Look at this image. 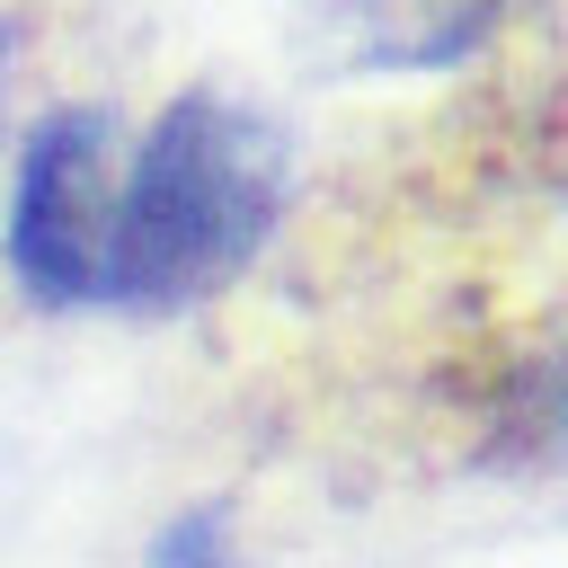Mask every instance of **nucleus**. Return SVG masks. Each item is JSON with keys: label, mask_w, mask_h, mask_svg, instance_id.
Listing matches in <instances>:
<instances>
[{"label": "nucleus", "mask_w": 568, "mask_h": 568, "mask_svg": "<svg viewBox=\"0 0 568 568\" xmlns=\"http://www.w3.org/2000/svg\"><path fill=\"white\" fill-rule=\"evenodd\" d=\"M515 417H524L532 435L568 444V346H550V355H532V364L515 373Z\"/></svg>", "instance_id": "4"}, {"label": "nucleus", "mask_w": 568, "mask_h": 568, "mask_svg": "<svg viewBox=\"0 0 568 568\" xmlns=\"http://www.w3.org/2000/svg\"><path fill=\"white\" fill-rule=\"evenodd\" d=\"M0 80H9V36H0Z\"/></svg>", "instance_id": "5"}, {"label": "nucleus", "mask_w": 568, "mask_h": 568, "mask_svg": "<svg viewBox=\"0 0 568 568\" xmlns=\"http://www.w3.org/2000/svg\"><path fill=\"white\" fill-rule=\"evenodd\" d=\"M515 0H320V18L337 27V44L373 71H435L462 62L470 44L497 36Z\"/></svg>", "instance_id": "3"}, {"label": "nucleus", "mask_w": 568, "mask_h": 568, "mask_svg": "<svg viewBox=\"0 0 568 568\" xmlns=\"http://www.w3.org/2000/svg\"><path fill=\"white\" fill-rule=\"evenodd\" d=\"M275 204H284V142L222 89H186L178 106H160L151 142L115 186L98 302L169 311L222 293L275 231Z\"/></svg>", "instance_id": "1"}, {"label": "nucleus", "mask_w": 568, "mask_h": 568, "mask_svg": "<svg viewBox=\"0 0 568 568\" xmlns=\"http://www.w3.org/2000/svg\"><path fill=\"white\" fill-rule=\"evenodd\" d=\"M115 222V133L98 106L36 115L9 178V275L27 302H98Z\"/></svg>", "instance_id": "2"}]
</instances>
